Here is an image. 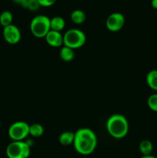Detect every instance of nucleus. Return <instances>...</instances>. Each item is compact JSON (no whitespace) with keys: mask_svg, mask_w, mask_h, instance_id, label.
<instances>
[{"mask_svg":"<svg viewBox=\"0 0 157 158\" xmlns=\"http://www.w3.org/2000/svg\"><path fill=\"white\" fill-rule=\"evenodd\" d=\"M74 139H75V133L66 131L59 136L58 140H59V143L63 146H69L73 143Z\"/></svg>","mask_w":157,"mask_h":158,"instance_id":"obj_11","label":"nucleus"},{"mask_svg":"<svg viewBox=\"0 0 157 158\" xmlns=\"http://www.w3.org/2000/svg\"><path fill=\"white\" fill-rule=\"evenodd\" d=\"M70 18L71 20L74 23H75V24H82V23H83L86 21V15L83 11L76 9V10H74L71 13Z\"/></svg>","mask_w":157,"mask_h":158,"instance_id":"obj_14","label":"nucleus"},{"mask_svg":"<svg viewBox=\"0 0 157 158\" xmlns=\"http://www.w3.org/2000/svg\"><path fill=\"white\" fill-rule=\"evenodd\" d=\"M152 150H153V146L149 140H144L139 143V151L143 156L151 155Z\"/></svg>","mask_w":157,"mask_h":158,"instance_id":"obj_15","label":"nucleus"},{"mask_svg":"<svg viewBox=\"0 0 157 158\" xmlns=\"http://www.w3.org/2000/svg\"><path fill=\"white\" fill-rule=\"evenodd\" d=\"M22 7L26 8V9L32 11V12H35V11L39 9L41 6H40L38 0H28V1L23 5Z\"/></svg>","mask_w":157,"mask_h":158,"instance_id":"obj_18","label":"nucleus"},{"mask_svg":"<svg viewBox=\"0 0 157 158\" xmlns=\"http://www.w3.org/2000/svg\"><path fill=\"white\" fill-rule=\"evenodd\" d=\"M12 20H13V15H12V12L9 11H4L0 15V24L3 27H6V26L12 24Z\"/></svg>","mask_w":157,"mask_h":158,"instance_id":"obj_17","label":"nucleus"},{"mask_svg":"<svg viewBox=\"0 0 157 158\" xmlns=\"http://www.w3.org/2000/svg\"><path fill=\"white\" fill-rule=\"evenodd\" d=\"M8 134L13 141H22L29 135V125L24 121L15 122L9 127Z\"/></svg>","mask_w":157,"mask_h":158,"instance_id":"obj_6","label":"nucleus"},{"mask_svg":"<svg viewBox=\"0 0 157 158\" xmlns=\"http://www.w3.org/2000/svg\"><path fill=\"white\" fill-rule=\"evenodd\" d=\"M66 26V22L64 19L60 16H55L50 19L51 30L60 32Z\"/></svg>","mask_w":157,"mask_h":158,"instance_id":"obj_10","label":"nucleus"},{"mask_svg":"<svg viewBox=\"0 0 157 158\" xmlns=\"http://www.w3.org/2000/svg\"><path fill=\"white\" fill-rule=\"evenodd\" d=\"M30 146L24 141H12L6 148L9 158H28L30 155Z\"/></svg>","mask_w":157,"mask_h":158,"instance_id":"obj_5","label":"nucleus"},{"mask_svg":"<svg viewBox=\"0 0 157 158\" xmlns=\"http://www.w3.org/2000/svg\"><path fill=\"white\" fill-rule=\"evenodd\" d=\"M151 5H152V8L157 9V0H152V2H151Z\"/></svg>","mask_w":157,"mask_h":158,"instance_id":"obj_22","label":"nucleus"},{"mask_svg":"<svg viewBox=\"0 0 157 158\" xmlns=\"http://www.w3.org/2000/svg\"><path fill=\"white\" fill-rule=\"evenodd\" d=\"M148 106L154 112H157V94H152L148 98Z\"/></svg>","mask_w":157,"mask_h":158,"instance_id":"obj_19","label":"nucleus"},{"mask_svg":"<svg viewBox=\"0 0 157 158\" xmlns=\"http://www.w3.org/2000/svg\"><path fill=\"white\" fill-rule=\"evenodd\" d=\"M141 158H156L152 155H147V156H143Z\"/></svg>","mask_w":157,"mask_h":158,"instance_id":"obj_23","label":"nucleus"},{"mask_svg":"<svg viewBox=\"0 0 157 158\" xmlns=\"http://www.w3.org/2000/svg\"><path fill=\"white\" fill-rule=\"evenodd\" d=\"M59 55L63 61L70 62L75 57V52H74V49L67 47V46H64L60 50Z\"/></svg>","mask_w":157,"mask_h":158,"instance_id":"obj_13","label":"nucleus"},{"mask_svg":"<svg viewBox=\"0 0 157 158\" xmlns=\"http://www.w3.org/2000/svg\"><path fill=\"white\" fill-rule=\"evenodd\" d=\"M106 129L114 138H123L129 132V122L123 115L114 114L108 119Z\"/></svg>","mask_w":157,"mask_h":158,"instance_id":"obj_2","label":"nucleus"},{"mask_svg":"<svg viewBox=\"0 0 157 158\" xmlns=\"http://www.w3.org/2000/svg\"><path fill=\"white\" fill-rule=\"evenodd\" d=\"M12 1H13L14 2L17 3V4H19L20 6H22L23 5H24L25 3L28 1V0H12Z\"/></svg>","mask_w":157,"mask_h":158,"instance_id":"obj_21","label":"nucleus"},{"mask_svg":"<svg viewBox=\"0 0 157 158\" xmlns=\"http://www.w3.org/2000/svg\"><path fill=\"white\" fill-rule=\"evenodd\" d=\"M125 24V17L120 12H114L109 15L106 19V25L111 32H118L121 30Z\"/></svg>","mask_w":157,"mask_h":158,"instance_id":"obj_7","label":"nucleus"},{"mask_svg":"<svg viewBox=\"0 0 157 158\" xmlns=\"http://www.w3.org/2000/svg\"><path fill=\"white\" fill-rule=\"evenodd\" d=\"M74 148L78 154L89 155L95 150L97 146V137L89 128H81L75 133Z\"/></svg>","mask_w":157,"mask_h":158,"instance_id":"obj_1","label":"nucleus"},{"mask_svg":"<svg viewBox=\"0 0 157 158\" xmlns=\"http://www.w3.org/2000/svg\"><path fill=\"white\" fill-rule=\"evenodd\" d=\"M146 82L149 87L153 90L157 91V70L153 69L148 73L146 76Z\"/></svg>","mask_w":157,"mask_h":158,"instance_id":"obj_12","label":"nucleus"},{"mask_svg":"<svg viewBox=\"0 0 157 158\" xmlns=\"http://www.w3.org/2000/svg\"><path fill=\"white\" fill-rule=\"evenodd\" d=\"M30 30L34 36L45 38L51 30L50 19L44 15H36L31 21Z\"/></svg>","mask_w":157,"mask_h":158,"instance_id":"obj_3","label":"nucleus"},{"mask_svg":"<svg viewBox=\"0 0 157 158\" xmlns=\"http://www.w3.org/2000/svg\"><path fill=\"white\" fill-rule=\"evenodd\" d=\"M44 134V128L39 123H33L29 126V134L34 137H39Z\"/></svg>","mask_w":157,"mask_h":158,"instance_id":"obj_16","label":"nucleus"},{"mask_svg":"<svg viewBox=\"0 0 157 158\" xmlns=\"http://www.w3.org/2000/svg\"><path fill=\"white\" fill-rule=\"evenodd\" d=\"M2 33L5 40L11 45L17 44L21 40V32L19 29L13 24L4 27Z\"/></svg>","mask_w":157,"mask_h":158,"instance_id":"obj_8","label":"nucleus"},{"mask_svg":"<svg viewBox=\"0 0 157 158\" xmlns=\"http://www.w3.org/2000/svg\"><path fill=\"white\" fill-rule=\"evenodd\" d=\"M0 126H1V120H0Z\"/></svg>","mask_w":157,"mask_h":158,"instance_id":"obj_24","label":"nucleus"},{"mask_svg":"<svg viewBox=\"0 0 157 158\" xmlns=\"http://www.w3.org/2000/svg\"><path fill=\"white\" fill-rule=\"evenodd\" d=\"M86 42V34L78 29H69L63 35V44L72 49L82 47Z\"/></svg>","mask_w":157,"mask_h":158,"instance_id":"obj_4","label":"nucleus"},{"mask_svg":"<svg viewBox=\"0 0 157 158\" xmlns=\"http://www.w3.org/2000/svg\"><path fill=\"white\" fill-rule=\"evenodd\" d=\"M40 6L42 7H49L54 5L56 2V0H38Z\"/></svg>","mask_w":157,"mask_h":158,"instance_id":"obj_20","label":"nucleus"},{"mask_svg":"<svg viewBox=\"0 0 157 158\" xmlns=\"http://www.w3.org/2000/svg\"><path fill=\"white\" fill-rule=\"evenodd\" d=\"M48 44L53 47H58L63 44V35L60 32L50 30L45 37Z\"/></svg>","mask_w":157,"mask_h":158,"instance_id":"obj_9","label":"nucleus"}]
</instances>
